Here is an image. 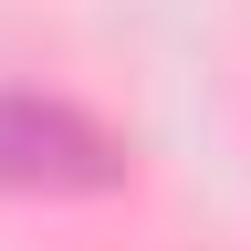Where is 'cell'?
<instances>
[{"mask_svg":"<svg viewBox=\"0 0 251 251\" xmlns=\"http://www.w3.org/2000/svg\"><path fill=\"white\" fill-rule=\"evenodd\" d=\"M126 147L94 115L52 105V94H0V188H42V199H74V188H115Z\"/></svg>","mask_w":251,"mask_h":251,"instance_id":"obj_1","label":"cell"}]
</instances>
